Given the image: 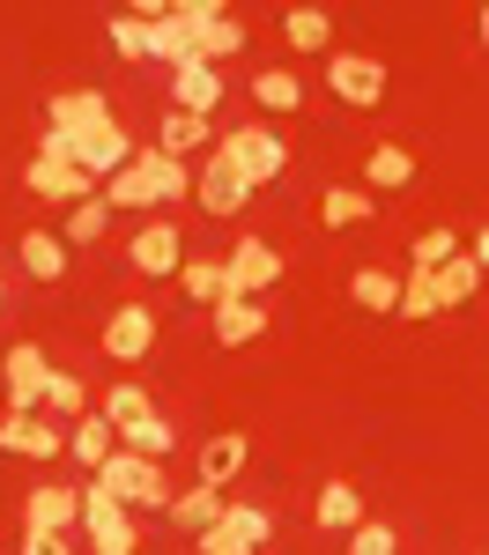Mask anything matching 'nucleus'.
<instances>
[{"mask_svg":"<svg viewBox=\"0 0 489 555\" xmlns=\"http://www.w3.org/2000/svg\"><path fill=\"white\" fill-rule=\"evenodd\" d=\"M222 526H230V533H237V541H245V548H260L267 533H274V518H267L260 504H237V496H230V504H222Z\"/></svg>","mask_w":489,"mask_h":555,"instance_id":"obj_35","label":"nucleus"},{"mask_svg":"<svg viewBox=\"0 0 489 555\" xmlns=\"http://www.w3.org/2000/svg\"><path fill=\"white\" fill-rule=\"evenodd\" d=\"M430 282H438V304H467L475 289H482V267H475V253H452Z\"/></svg>","mask_w":489,"mask_h":555,"instance_id":"obj_28","label":"nucleus"},{"mask_svg":"<svg viewBox=\"0 0 489 555\" xmlns=\"http://www.w3.org/2000/svg\"><path fill=\"white\" fill-rule=\"evenodd\" d=\"M245 460H253V437H245V429L208 437V444H201V489H230V481L245 474Z\"/></svg>","mask_w":489,"mask_h":555,"instance_id":"obj_16","label":"nucleus"},{"mask_svg":"<svg viewBox=\"0 0 489 555\" xmlns=\"http://www.w3.org/2000/svg\"><path fill=\"white\" fill-rule=\"evenodd\" d=\"M222 282H230V297H260L267 282H282V253L267 237H245L237 253L222 259Z\"/></svg>","mask_w":489,"mask_h":555,"instance_id":"obj_6","label":"nucleus"},{"mask_svg":"<svg viewBox=\"0 0 489 555\" xmlns=\"http://www.w3.org/2000/svg\"><path fill=\"white\" fill-rule=\"evenodd\" d=\"M326 82H334L342 104H363V112L386 104V67H378L371 52H334V60H326Z\"/></svg>","mask_w":489,"mask_h":555,"instance_id":"obj_5","label":"nucleus"},{"mask_svg":"<svg viewBox=\"0 0 489 555\" xmlns=\"http://www.w3.org/2000/svg\"><path fill=\"white\" fill-rule=\"evenodd\" d=\"M67 541H75V533H38V526H30V533H23V555H75Z\"/></svg>","mask_w":489,"mask_h":555,"instance_id":"obj_44","label":"nucleus"},{"mask_svg":"<svg viewBox=\"0 0 489 555\" xmlns=\"http://www.w3.org/2000/svg\"><path fill=\"white\" fill-rule=\"evenodd\" d=\"M149 348H156V311L149 304H127V311L104 319V356L112 363H141Z\"/></svg>","mask_w":489,"mask_h":555,"instance_id":"obj_9","label":"nucleus"},{"mask_svg":"<svg viewBox=\"0 0 489 555\" xmlns=\"http://www.w3.org/2000/svg\"><path fill=\"white\" fill-rule=\"evenodd\" d=\"M216 156H222V164H237L253 193H260V185H274V178L289 171V149H282V133H274V127H237V133H222Z\"/></svg>","mask_w":489,"mask_h":555,"instance_id":"obj_2","label":"nucleus"},{"mask_svg":"<svg viewBox=\"0 0 489 555\" xmlns=\"http://www.w3.org/2000/svg\"><path fill=\"white\" fill-rule=\"evenodd\" d=\"M253 96H260L267 112H305V82H297V75H289V67H267V75H253Z\"/></svg>","mask_w":489,"mask_h":555,"instance_id":"obj_26","label":"nucleus"},{"mask_svg":"<svg viewBox=\"0 0 489 555\" xmlns=\"http://www.w3.org/2000/svg\"><path fill=\"white\" fill-rule=\"evenodd\" d=\"M104 415H112V429H127V423H141V415H156V408H149V392H141L133 378H119L112 400H104Z\"/></svg>","mask_w":489,"mask_h":555,"instance_id":"obj_36","label":"nucleus"},{"mask_svg":"<svg viewBox=\"0 0 489 555\" xmlns=\"http://www.w3.org/2000/svg\"><path fill=\"white\" fill-rule=\"evenodd\" d=\"M67 452H75V460L96 474L104 460H112V452H119V429H112V415H82V423L67 429Z\"/></svg>","mask_w":489,"mask_h":555,"instance_id":"obj_19","label":"nucleus"},{"mask_svg":"<svg viewBox=\"0 0 489 555\" xmlns=\"http://www.w3.org/2000/svg\"><path fill=\"white\" fill-rule=\"evenodd\" d=\"M112 52L119 60H149V23L141 15H112Z\"/></svg>","mask_w":489,"mask_h":555,"instance_id":"obj_41","label":"nucleus"},{"mask_svg":"<svg viewBox=\"0 0 489 555\" xmlns=\"http://www.w3.org/2000/svg\"><path fill=\"white\" fill-rule=\"evenodd\" d=\"M319 526H334V533H356V526H363L356 481H326V489H319Z\"/></svg>","mask_w":489,"mask_h":555,"instance_id":"obj_24","label":"nucleus"},{"mask_svg":"<svg viewBox=\"0 0 489 555\" xmlns=\"http://www.w3.org/2000/svg\"><path fill=\"white\" fill-rule=\"evenodd\" d=\"M482 52H489V8H482Z\"/></svg>","mask_w":489,"mask_h":555,"instance_id":"obj_46","label":"nucleus"},{"mask_svg":"<svg viewBox=\"0 0 489 555\" xmlns=\"http://www.w3.org/2000/svg\"><path fill=\"white\" fill-rule=\"evenodd\" d=\"M349 297L363 304V311H378V319H400V282L386 274V267H363L349 282Z\"/></svg>","mask_w":489,"mask_h":555,"instance_id":"obj_23","label":"nucleus"},{"mask_svg":"<svg viewBox=\"0 0 489 555\" xmlns=\"http://www.w3.org/2000/svg\"><path fill=\"white\" fill-rule=\"evenodd\" d=\"M371 215H378V201H371L363 185H326V193H319V222H326V230H356V222H371Z\"/></svg>","mask_w":489,"mask_h":555,"instance_id":"obj_20","label":"nucleus"},{"mask_svg":"<svg viewBox=\"0 0 489 555\" xmlns=\"http://www.w3.org/2000/svg\"><path fill=\"white\" fill-rule=\"evenodd\" d=\"M0 304H8V282H0Z\"/></svg>","mask_w":489,"mask_h":555,"instance_id":"obj_47","label":"nucleus"},{"mask_svg":"<svg viewBox=\"0 0 489 555\" xmlns=\"http://www.w3.org/2000/svg\"><path fill=\"white\" fill-rule=\"evenodd\" d=\"M149 60H171V67H185V60H193V30H185L178 15L149 23Z\"/></svg>","mask_w":489,"mask_h":555,"instance_id":"obj_33","label":"nucleus"},{"mask_svg":"<svg viewBox=\"0 0 489 555\" xmlns=\"http://www.w3.org/2000/svg\"><path fill=\"white\" fill-rule=\"evenodd\" d=\"M230 52H245V23H230V15H216V23H201L193 30V60H230Z\"/></svg>","mask_w":489,"mask_h":555,"instance_id":"obj_30","label":"nucleus"},{"mask_svg":"<svg viewBox=\"0 0 489 555\" xmlns=\"http://www.w3.org/2000/svg\"><path fill=\"white\" fill-rule=\"evenodd\" d=\"M282 38L297 44V52H326V44H334V15H326V8H289V15H282Z\"/></svg>","mask_w":489,"mask_h":555,"instance_id":"obj_22","label":"nucleus"},{"mask_svg":"<svg viewBox=\"0 0 489 555\" xmlns=\"http://www.w3.org/2000/svg\"><path fill=\"white\" fill-rule=\"evenodd\" d=\"M208 141H216V133H208V119H185V112H171V119L156 127V149H164L171 164H185V156H193V149H208Z\"/></svg>","mask_w":489,"mask_h":555,"instance_id":"obj_25","label":"nucleus"},{"mask_svg":"<svg viewBox=\"0 0 489 555\" xmlns=\"http://www.w3.org/2000/svg\"><path fill=\"white\" fill-rule=\"evenodd\" d=\"M44 119H52V133H96V127H112V104L96 96V89H67V96H52L44 104Z\"/></svg>","mask_w":489,"mask_h":555,"instance_id":"obj_15","label":"nucleus"},{"mask_svg":"<svg viewBox=\"0 0 489 555\" xmlns=\"http://www.w3.org/2000/svg\"><path fill=\"white\" fill-rule=\"evenodd\" d=\"M467 253H475V267H482V274H489V222H482V237H475Z\"/></svg>","mask_w":489,"mask_h":555,"instance_id":"obj_45","label":"nucleus"},{"mask_svg":"<svg viewBox=\"0 0 489 555\" xmlns=\"http://www.w3.org/2000/svg\"><path fill=\"white\" fill-rule=\"evenodd\" d=\"M23 185L38 193V201H96V178L82 171V164H60V156H30V171H23Z\"/></svg>","mask_w":489,"mask_h":555,"instance_id":"obj_8","label":"nucleus"},{"mask_svg":"<svg viewBox=\"0 0 489 555\" xmlns=\"http://www.w3.org/2000/svg\"><path fill=\"white\" fill-rule=\"evenodd\" d=\"M149 156H156V201H185V164H171L156 141H149Z\"/></svg>","mask_w":489,"mask_h":555,"instance_id":"obj_42","label":"nucleus"},{"mask_svg":"<svg viewBox=\"0 0 489 555\" xmlns=\"http://www.w3.org/2000/svg\"><path fill=\"white\" fill-rule=\"evenodd\" d=\"M178 253H185V237H178L171 222H149V230H141V237L127 245L133 274H149V282H164V274H178V267H185Z\"/></svg>","mask_w":489,"mask_h":555,"instance_id":"obj_14","label":"nucleus"},{"mask_svg":"<svg viewBox=\"0 0 489 555\" xmlns=\"http://www.w3.org/2000/svg\"><path fill=\"white\" fill-rule=\"evenodd\" d=\"M67 141H75V133H67ZM75 164H82L96 185L127 171V164H133V141L119 133V119H112V127H96V133H82V141H75Z\"/></svg>","mask_w":489,"mask_h":555,"instance_id":"obj_10","label":"nucleus"},{"mask_svg":"<svg viewBox=\"0 0 489 555\" xmlns=\"http://www.w3.org/2000/svg\"><path fill=\"white\" fill-rule=\"evenodd\" d=\"M408 178H415V156H408V149H394V141L371 149V164H363V185H371V193H394Z\"/></svg>","mask_w":489,"mask_h":555,"instance_id":"obj_27","label":"nucleus"},{"mask_svg":"<svg viewBox=\"0 0 489 555\" xmlns=\"http://www.w3.org/2000/svg\"><path fill=\"white\" fill-rule=\"evenodd\" d=\"M23 518L38 526V533H75L82 526V489H60V481H44L23 496Z\"/></svg>","mask_w":489,"mask_h":555,"instance_id":"obj_13","label":"nucleus"},{"mask_svg":"<svg viewBox=\"0 0 489 555\" xmlns=\"http://www.w3.org/2000/svg\"><path fill=\"white\" fill-rule=\"evenodd\" d=\"M193 548H201V555H253L245 541H237V533H230V526H222V518L208 526V533H193Z\"/></svg>","mask_w":489,"mask_h":555,"instance_id":"obj_43","label":"nucleus"},{"mask_svg":"<svg viewBox=\"0 0 489 555\" xmlns=\"http://www.w3.org/2000/svg\"><path fill=\"white\" fill-rule=\"evenodd\" d=\"M171 444H178V429L164 423V415H141V423L119 429V452H141V460H164Z\"/></svg>","mask_w":489,"mask_h":555,"instance_id":"obj_29","label":"nucleus"},{"mask_svg":"<svg viewBox=\"0 0 489 555\" xmlns=\"http://www.w3.org/2000/svg\"><path fill=\"white\" fill-rule=\"evenodd\" d=\"M104 222H112L104 193H96V201H82V208H67V245H96V237H104Z\"/></svg>","mask_w":489,"mask_h":555,"instance_id":"obj_38","label":"nucleus"},{"mask_svg":"<svg viewBox=\"0 0 489 555\" xmlns=\"http://www.w3.org/2000/svg\"><path fill=\"white\" fill-rule=\"evenodd\" d=\"M96 489L119 496L127 512H171V481H164L156 460H141V452H112V460L96 467Z\"/></svg>","mask_w":489,"mask_h":555,"instance_id":"obj_1","label":"nucleus"},{"mask_svg":"<svg viewBox=\"0 0 489 555\" xmlns=\"http://www.w3.org/2000/svg\"><path fill=\"white\" fill-rule=\"evenodd\" d=\"M222 104V75L208 67V60H185V67H171V112H185V119H208Z\"/></svg>","mask_w":489,"mask_h":555,"instance_id":"obj_11","label":"nucleus"},{"mask_svg":"<svg viewBox=\"0 0 489 555\" xmlns=\"http://www.w3.org/2000/svg\"><path fill=\"white\" fill-rule=\"evenodd\" d=\"M178 282H185V297L208 304V311L230 297V282H222V259H185V267H178Z\"/></svg>","mask_w":489,"mask_h":555,"instance_id":"obj_32","label":"nucleus"},{"mask_svg":"<svg viewBox=\"0 0 489 555\" xmlns=\"http://www.w3.org/2000/svg\"><path fill=\"white\" fill-rule=\"evenodd\" d=\"M445 304H438V282L430 274H408L400 282V319H438Z\"/></svg>","mask_w":489,"mask_h":555,"instance_id":"obj_39","label":"nucleus"},{"mask_svg":"<svg viewBox=\"0 0 489 555\" xmlns=\"http://www.w3.org/2000/svg\"><path fill=\"white\" fill-rule=\"evenodd\" d=\"M222 504H230L222 489H185V496H171V526L178 533H208L222 518Z\"/></svg>","mask_w":489,"mask_h":555,"instance_id":"obj_21","label":"nucleus"},{"mask_svg":"<svg viewBox=\"0 0 489 555\" xmlns=\"http://www.w3.org/2000/svg\"><path fill=\"white\" fill-rule=\"evenodd\" d=\"M349 555H400V533L386 526V518H363L349 533Z\"/></svg>","mask_w":489,"mask_h":555,"instance_id":"obj_40","label":"nucleus"},{"mask_svg":"<svg viewBox=\"0 0 489 555\" xmlns=\"http://www.w3.org/2000/svg\"><path fill=\"white\" fill-rule=\"evenodd\" d=\"M82 533H89V548H96V555H141V533H133L127 504L104 496L96 481L82 489Z\"/></svg>","mask_w":489,"mask_h":555,"instance_id":"obj_3","label":"nucleus"},{"mask_svg":"<svg viewBox=\"0 0 489 555\" xmlns=\"http://www.w3.org/2000/svg\"><path fill=\"white\" fill-rule=\"evenodd\" d=\"M193 201H201L208 215H237L245 201H253V185H245V171H237V164L208 156V164H201V178H193Z\"/></svg>","mask_w":489,"mask_h":555,"instance_id":"obj_12","label":"nucleus"},{"mask_svg":"<svg viewBox=\"0 0 489 555\" xmlns=\"http://www.w3.org/2000/svg\"><path fill=\"white\" fill-rule=\"evenodd\" d=\"M0 452H15V460H60L67 429L52 423V415H0Z\"/></svg>","mask_w":489,"mask_h":555,"instance_id":"obj_7","label":"nucleus"},{"mask_svg":"<svg viewBox=\"0 0 489 555\" xmlns=\"http://www.w3.org/2000/svg\"><path fill=\"white\" fill-rule=\"evenodd\" d=\"M23 267H30L38 282H60V274H67V237H52V230H30V237H23Z\"/></svg>","mask_w":489,"mask_h":555,"instance_id":"obj_31","label":"nucleus"},{"mask_svg":"<svg viewBox=\"0 0 489 555\" xmlns=\"http://www.w3.org/2000/svg\"><path fill=\"white\" fill-rule=\"evenodd\" d=\"M104 208H156V156L133 149V164L119 178H104Z\"/></svg>","mask_w":489,"mask_h":555,"instance_id":"obj_17","label":"nucleus"},{"mask_svg":"<svg viewBox=\"0 0 489 555\" xmlns=\"http://www.w3.org/2000/svg\"><path fill=\"white\" fill-rule=\"evenodd\" d=\"M44 415H67V423H82V415H89L82 378H75V371H52V378H44Z\"/></svg>","mask_w":489,"mask_h":555,"instance_id":"obj_34","label":"nucleus"},{"mask_svg":"<svg viewBox=\"0 0 489 555\" xmlns=\"http://www.w3.org/2000/svg\"><path fill=\"white\" fill-rule=\"evenodd\" d=\"M267 334V311L253 297H222L216 304V341L222 348H245V341H260Z\"/></svg>","mask_w":489,"mask_h":555,"instance_id":"obj_18","label":"nucleus"},{"mask_svg":"<svg viewBox=\"0 0 489 555\" xmlns=\"http://www.w3.org/2000/svg\"><path fill=\"white\" fill-rule=\"evenodd\" d=\"M452 253H460V230H445V222H438V230H423V237H415V274H438Z\"/></svg>","mask_w":489,"mask_h":555,"instance_id":"obj_37","label":"nucleus"},{"mask_svg":"<svg viewBox=\"0 0 489 555\" xmlns=\"http://www.w3.org/2000/svg\"><path fill=\"white\" fill-rule=\"evenodd\" d=\"M0 378H8V415H38L52 363H44L38 341H15V348H8V363H0Z\"/></svg>","mask_w":489,"mask_h":555,"instance_id":"obj_4","label":"nucleus"}]
</instances>
